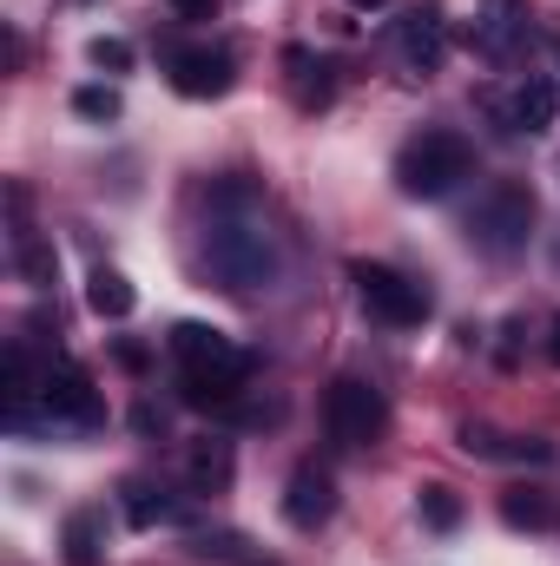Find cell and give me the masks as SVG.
<instances>
[{"label": "cell", "mask_w": 560, "mask_h": 566, "mask_svg": "<svg viewBox=\"0 0 560 566\" xmlns=\"http://www.w3.org/2000/svg\"><path fill=\"white\" fill-rule=\"evenodd\" d=\"M40 409H46L53 422H73V428H100V416H106L93 376L73 369V363H53V369H46V382H40Z\"/></svg>", "instance_id": "cell-8"}, {"label": "cell", "mask_w": 560, "mask_h": 566, "mask_svg": "<svg viewBox=\"0 0 560 566\" xmlns=\"http://www.w3.org/2000/svg\"><path fill=\"white\" fill-rule=\"evenodd\" d=\"M20 271H27L33 283H53V251L33 244V231H20Z\"/></svg>", "instance_id": "cell-21"}, {"label": "cell", "mask_w": 560, "mask_h": 566, "mask_svg": "<svg viewBox=\"0 0 560 566\" xmlns=\"http://www.w3.org/2000/svg\"><path fill=\"white\" fill-rule=\"evenodd\" d=\"M191 554H198V560H238V554H245V541H238V534H198V541H191Z\"/></svg>", "instance_id": "cell-23"}, {"label": "cell", "mask_w": 560, "mask_h": 566, "mask_svg": "<svg viewBox=\"0 0 560 566\" xmlns=\"http://www.w3.org/2000/svg\"><path fill=\"white\" fill-rule=\"evenodd\" d=\"M350 7H363V13H370V7H390V0H350Z\"/></svg>", "instance_id": "cell-26"}, {"label": "cell", "mask_w": 560, "mask_h": 566, "mask_svg": "<svg viewBox=\"0 0 560 566\" xmlns=\"http://www.w3.org/2000/svg\"><path fill=\"white\" fill-rule=\"evenodd\" d=\"M283 66L297 73V106H323V99H330V80H323V66H310V53H297V46H290V53H283Z\"/></svg>", "instance_id": "cell-17"}, {"label": "cell", "mask_w": 560, "mask_h": 566, "mask_svg": "<svg viewBox=\"0 0 560 566\" xmlns=\"http://www.w3.org/2000/svg\"><path fill=\"white\" fill-rule=\"evenodd\" d=\"M205 264L225 290H271L283 271L278 231L265 224L251 185H225L218 205H211V224H205Z\"/></svg>", "instance_id": "cell-1"}, {"label": "cell", "mask_w": 560, "mask_h": 566, "mask_svg": "<svg viewBox=\"0 0 560 566\" xmlns=\"http://www.w3.org/2000/svg\"><path fill=\"white\" fill-rule=\"evenodd\" d=\"M231 474H238V461H231V441H225V434H198V441L185 448V481H191V494H225Z\"/></svg>", "instance_id": "cell-13"}, {"label": "cell", "mask_w": 560, "mask_h": 566, "mask_svg": "<svg viewBox=\"0 0 560 566\" xmlns=\"http://www.w3.org/2000/svg\"><path fill=\"white\" fill-rule=\"evenodd\" d=\"M396 53L409 60V73H435L448 60V20H442L435 0H422V7H409L396 20Z\"/></svg>", "instance_id": "cell-10"}, {"label": "cell", "mask_w": 560, "mask_h": 566, "mask_svg": "<svg viewBox=\"0 0 560 566\" xmlns=\"http://www.w3.org/2000/svg\"><path fill=\"white\" fill-rule=\"evenodd\" d=\"M468 40H475V53H481V60L508 66V60L528 46V0H481V7H475Z\"/></svg>", "instance_id": "cell-9"}, {"label": "cell", "mask_w": 560, "mask_h": 566, "mask_svg": "<svg viewBox=\"0 0 560 566\" xmlns=\"http://www.w3.org/2000/svg\"><path fill=\"white\" fill-rule=\"evenodd\" d=\"M165 7H172L178 20H218V7H225V0H165Z\"/></svg>", "instance_id": "cell-24"}, {"label": "cell", "mask_w": 560, "mask_h": 566, "mask_svg": "<svg viewBox=\"0 0 560 566\" xmlns=\"http://www.w3.org/2000/svg\"><path fill=\"white\" fill-rule=\"evenodd\" d=\"M468 171H475V151L462 133H422L396 151V185L409 198H448Z\"/></svg>", "instance_id": "cell-3"}, {"label": "cell", "mask_w": 560, "mask_h": 566, "mask_svg": "<svg viewBox=\"0 0 560 566\" xmlns=\"http://www.w3.org/2000/svg\"><path fill=\"white\" fill-rule=\"evenodd\" d=\"M548 356L560 363V316H554V329H548Z\"/></svg>", "instance_id": "cell-25"}, {"label": "cell", "mask_w": 560, "mask_h": 566, "mask_svg": "<svg viewBox=\"0 0 560 566\" xmlns=\"http://www.w3.org/2000/svg\"><path fill=\"white\" fill-rule=\"evenodd\" d=\"M86 303H93V316H106V323H120V316H133V303H139V290L120 277V271H93L86 277Z\"/></svg>", "instance_id": "cell-14"}, {"label": "cell", "mask_w": 560, "mask_h": 566, "mask_svg": "<svg viewBox=\"0 0 560 566\" xmlns=\"http://www.w3.org/2000/svg\"><path fill=\"white\" fill-rule=\"evenodd\" d=\"M323 422H330V441H336V448H376V441L390 434V402H383V389L343 376V382H330V396H323Z\"/></svg>", "instance_id": "cell-5"}, {"label": "cell", "mask_w": 560, "mask_h": 566, "mask_svg": "<svg viewBox=\"0 0 560 566\" xmlns=\"http://www.w3.org/2000/svg\"><path fill=\"white\" fill-rule=\"evenodd\" d=\"M172 363H178V389L191 409H238L245 382H251V356L205 323H178L172 329Z\"/></svg>", "instance_id": "cell-2"}, {"label": "cell", "mask_w": 560, "mask_h": 566, "mask_svg": "<svg viewBox=\"0 0 560 566\" xmlns=\"http://www.w3.org/2000/svg\"><path fill=\"white\" fill-rule=\"evenodd\" d=\"M350 277H356L363 310H370L376 323H390V329H416L422 316H428V290L409 283L403 271H390V264H356Z\"/></svg>", "instance_id": "cell-6"}, {"label": "cell", "mask_w": 560, "mask_h": 566, "mask_svg": "<svg viewBox=\"0 0 560 566\" xmlns=\"http://www.w3.org/2000/svg\"><path fill=\"white\" fill-rule=\"evenodd\" d=\"M165 73L185 99H225L231 80H238V60L225 46H172L165 53Z\"/></svg>", "instance_id": "cell-7"}, {"label": "cell", "mask_w": 560, "mask_h": 566, "mask_svg": "<svg viewBox=\"0 0 560 566\" xmlns=\"http://www.w3.org/2000/svg\"><path fill=\"white\" fill-rule=\"evenodd\" d=\"M528 231H535V191L515 185V178L488 185L481 205L468 211V244L488 251V258H515V251L528 244Z\"/></svg>", "instance_id": "cell-4"}, {"label": "cell", "mask_w": 560, "mask_h": 566, "mask_svg": "<svg viewBox=\"0 0 560 566\" xmlns=\"http://www.w3.org/2000/svg\"><path fill=\"white\" fill-rule=\"evenodd\" d=\"M488 113L508 126V133H548L560 113V93L548 86V80H521L508 99H488Z\"/></svg>", "instance_id": "cell-11"}, {"label": "cell", "mask_w": 560, "mask_h": 566, "mask_svg": "<svg viewBox=\"0 0 560 566\" xmlns=\"http://www.w3.org/2000/svg\"><path fill=\"white\" fill-rule=\"evenodd\" d=\"M126 521L133 527H172L178 521V501L152 481H126Z\"/></svg>", "instance_id": "cell-15"}, {"label": "cell", "mask_w": 560, "mask_h": 566, "mask_svg": "<svg viewBox=\"0 0 560 566\" xmlns=\"http://www.w3.org/2000/svg\"><path fill=\"white\" fill-rule=\"evenodd\" d=\"M330 514H336V488H330V474H323V468H297L290 488H283V521L303 527V534H317Z\"/></svg>", "instance_id": "cell-12"}, {"label": "cell", "mask_w": 560, "mask_h": 566, "mask_svg": "<svg viewBox=\"0 0 560 566\" xmlns=\"http://www.w3.org/2000/svg\"><path fill=\"white\" fill-rule=\"evenodd\" d=\"M422 521L448 534V527L462 521V501H455V488H442V481H428V488H422Z\"/></svg>", "instance_id": "cell-18"}, {"label": "cell", "mask_w": 560, "mask_h": 566, "mask_svg": "<svg viewBox=\"0 0 560 566\" xmlns=\"http://www.w3.org/2000/svg\"><path fill=\"white\" fill-rule=\"evenodd\" d=\"M66 560L100 566V514H73V521H66Z\"/></svg>", "instance_id": "cell-16"}, {"label": "cell", "mask_w": 560, "mask_h": 566, "mask_svg": "<svg viewBox=\"0 0 560 566\" xmlns=\"http://www.w3.org/2000/svg\"><path fill=\"white\" fill-rule=\"evenodd\" d=\"M501 521H508V527H548V501L521 488V494H508V501H501Z\"/></svg>", "instance_id": "cell-19"}, {"label": "cell", "mask_w": 560, "mask_h": 566, "mask_svg": "<svg viewBox=\"0 0 560 566\" xmlns=\"http://www.w3.org/2000/svg\"><path fill=\"white\" fill-rule=\"evenodd\" d=\"M73 113H86V119H120V93H113V86H80V93H73Z\"/></svg>", "instance_id": "cell-20"}, {"label": "cell", "mask_w": 560, "mask_h": 566, "mask_svg": "<svg viewBox=\"0 0 560 566\" xmlns=\"http://www.w3.org/2000/svg\"><path fill=\"white\" fill-rule=\"evenodd\" d=\"M86 60H93L100 73H126V66H133V46H126V40H93Z\"/></svg>", "instance_id": "cell-22"}]
</instances>
